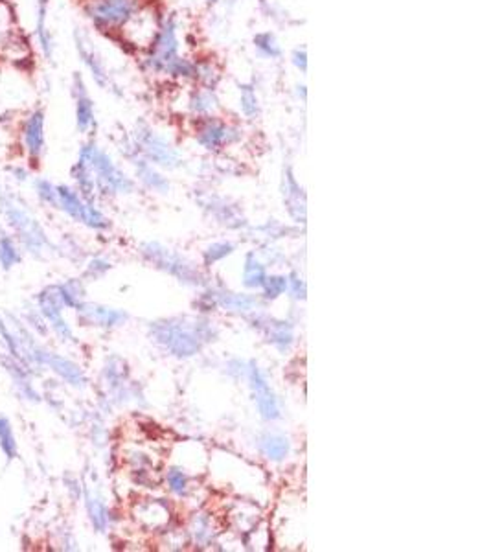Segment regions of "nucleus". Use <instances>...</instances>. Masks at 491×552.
I'll use <instances>...</instances> for the list:
<instances>
[{
  "label": "nucleus",
  "mask_w": 491,
  "mask_h": 552,
  "mask_svg": "<svg viewBox=\"0 0 491 552\" xmlns=\"http://www.w3.org/2000/svg\"><path fill=\"white\" fill-rule=\"evenodd\" d=\"M79 158L88 164L96 181V190L102 194H131L135 184L120 168L112 163V158L97 148L94 140H88L79 151Z\"/></svg>",
  "instance_id": "1"
},
{
  "label": "nucleus",
  "mask_w": 491,
  "mask_h": 552,
  "mask_svg": "<svg viewBox=\"0 0 491 552\" xmlns=\"http://www.w3.org/2000/svg\"><path fill=\"white\" fill-rule=\"evenodd\" d=\"M136 13V0H88L85 4V17L100 32L124 28L135 19Z\"/></svg>",
  "instance_id": "2"
},
{
  "label": "nucleus",
  "mask_w": 491,
  "mask_h": 552,
  "mask_svg": "<svg viewBox=\"0 0 491 552\" xmlns=\"http://www.w3.org/2000/svg\"><path fill=\"white\" fill-rule=\"evenodd\" d=\"M208 328L203 324H175V322H166V324H155L153 334L155 339L164 344L170 352L175 356H194L201 348L203 341H208L206 335Z\"/></svg>",
  "instance_id": "3"
},
{
  "label": "nucleus",
  "mask_w": 491,
  "mask_h": 552,
  "mask_svg": "<svg viewBox=\"0 0 491 552\" xmlns=\"http://www.w3.org/2000/svg\"><path fill=\"white\" fill-rule=\"evenodd\" d=\"M19 142L30 166H39L47 148V111L33 107L24 114L19 127Z\"/></svg>",
  "instance_id": "4"
},
{
  "label": "nucleus",
  "mask_w": 491,
  "mask_h": 552,
  "mask_svg": "<svg viewBox=\"0 0 491 552\" xmlns=\"http://www.w3.org/2000/svg\"><path fill=\"white\" fill-rule=\"evenodd\" d=\"M179 57V39H177V24L173 19L166 23L155 33L151 48L144 59L146 69L155 74H166L170 65Z\"/></svg>",
  "instance_id": "5"
},
{
  "label": "nucleus",
  "mask_w": 491,
  "mask_h": 552,
  "mask_svg": "<svg viewBox=\"0 0 491 552\" xmlns=\"http://www.w3.org/2000/svg\"><path fill=\"white\" fill-rule=\"evenodd\" d=\"M2 204H4V213L8 223L11 225V228L17 233L23 245L26 247L32 254H39L45 247H48L47 234H45L41 225H39L28 212H24L20 206H17L10 197H4Z\"/></svg>",
  "instance_id": "6"
},
{
  "label": "nucleus",
  "mask_w": 491,
  "mask_h": 552,
  "mask_svg": "<svg viewBox=\"0 0 491 552\" xmlns=\"http://www.w3.org/2000/svg\"><path fill=\"white\" fill-rule=\"evenodd\" d=\"M135 146L136 153H142V157L148 163H153L162 168H177L181 164L179 151L172 144H167L166 140L157 135L153 129H149L148 126H140L136 129Z\"/></svg>",
  "instance_id": "7"
},
{
  "label": "nucleus",
  "mask_w": 491,
  "mask_h": 552,
  "mask_svg": "<svg viewBox=\"0 0 491 552\" xmlns=\"http://www.w3.org/2000/svg\"><path fill=\"white\" fill-rule=\"evenodd\" d=\"M70 94H72L76 107V127H78L79 133L87 135V133L96 129V107H94V100L88 94L87 83H85L81 72L72 74Z\"/></svg>",
  "instance_id": "8"
},
{
  "label": "nucleus",
  "mask_w": 491,
  "mask_h": 552,
  "mask_svg": "<svg viewBox=\"0 0 491 552\" xmlns=\"http://www.w3.org/2000/svg\"><path fill=\"white\" fill-rule=\"evenodd\" d=\"M74 45L79 59H81V63H83L88 72H90L94 83L100 88H111V76H109V70H107L105 63H103L102 54L96 50V47H94L87 33L81 32L79 28L74 30Z\"/></svg>",
  "instance_id": "9"
},
{
  "label": "nucleus",
  "mask_w": 491,
  "mask_h": 552,
  "mask_svg": "<svg viewBox=\"0 0 491 552\" xmlns=\"http://www.w3.org/2000/svg\"><path fill=\"white\" fill-rule=\"evenodd\" d=\"M39 304V313L42 315V319L48 320V324L54 328L57 335H59L63 341H72V329L66 324V320L63 319V298L59 295V288L57 286H48V288L42 289L37 297Z\"/></svg>",
  "instance_id": "10"
},
{
  "label": "nucleus",
  "mask_w": 491,
  "mask_h": 552,
  "mask_svg": "<svg viewBox=\"0 0 491 552\" xmlns=\"http://www.w3.org/2000/svg\"><path fill=\"white\" fill-rule=\"evenodd\" d=\"M195 136H197V142H199L204 149L218 151V149L227 148V146L237 142V140L241 139V131L239 127L206 117V120H203V124L199 126Z\"/></svg>",
  "instance_id": "11"
},
{
  "label": "nucleus",
  "mask_w": 491,
  "mask_h": 552,
  "mask_svg": "<svg viewBox=\"0 0 491 552\" xmlns=\"http://www.w3.org/2000/svg\"><path fill=\"white\" fill-rule=\"evenodd\" d=\"M35 365H47L48 368H52V370L56 372L61 380H65L69 385L72 387L85 385L83 370H81L76 363L61 358V356H57V353L48 352V350L41 348V346H37V350H35Z\"/></svg>",
  "instance_id": "12"
},
{
  "label": "nucleus",
  "mask_w": 491,
  "mask_h": 552,
  "mask_svg": "<svg viewBox=\"0 0 491 552\" xmlns=\"http://www.w3.org/2000/svg\"><path fill=\"white\" fill-rule=\"evenodd\" d=\"M249 377H251L252 389H254L256 396V405L260 409L261 416H264L265 420H276V418H280L278 401H276L274 394L271 392L269 383L261 376V372L258 370V367L252 365L251 370H249Z\"/></svg>",
  "instance_id": "13"
},
{
  "label": "nucleus",
  "mask_w": 491,
  "mask_h": 552,
  "mask_svg": "<svg viewBox=\"0 0 491 552\" xmlns=\"http://www.w3.org/2000/svg\"><path fill=\"white\" fill-rule=\"evenodd\" d=\"M79 319L90 326H102V328H112L122 324L127 319L124 311L111 310V307L97 306V304H81L78 307Z\"/></svg>",
  "instance_id": "14"
},
{
  "label": "nucleus",
  "mask_w": 491,
  "mask_h": 552,
  "mask_svg": "<svg viewBox=\"0 0 491 552\" xmlns=\"http://www.w3.org/2000/svg\"><path fill=\"white\" fill-rule=\"evenodd\" d=\"M48 2L50 0H37V17H35V39H37L39 50H41L42 57L52 63L54 61V54H56V41L52 35L50 28H48Z\"/></svg>",
  "instance_id": "15"
},
{
  "label": "nucleus",
  "mask_w": 491,
  "mask_h": 552,
  "mask_svg": "<svg viewBox=\"0 0 491 552\" xmlns=\"http://www.w3.org/2000/svg\"><path fill=\"white\" fill-rule=\"evenodd\" d=\"M144 254L148 256L149 260L155 262L158 267H162V269L170 271V273H173V274H179V276L184 280L190 278V274H191L190 267L182 264L181 258L173 256L172 252L166 251V249H162V247L157 245V243H149V245H146Z\"/></svg>",
  "instance_id": "16"
},
{
  "label": "nucleus",
  "mask_w": 491,
  "mask_h": 552,
  "mask_svg": "<svg viewBox=\"0 0 491 552\" xmlns=\"http://www.w3.org/2000/svg\"><path fill=\"white\" fill-rule=\"evenodd\" d=\"M2 363H4L6 370L10 372L11 380L15 381V385H17V389H19L20 394H23L26 399H30V401H39V394H37V390L33 389L32 380H30L28 368L24 367L23 363L17 361L15 358H11V359L2 358Z\"/></svg>",
  "instance_id": "17"
},
{
  "label": "nucleus",
  "mask_w": 491,
  "mask_h": 552,
  "mask_svg": "<svg viewBox=\"0 0 491 552\" xmlns=\"http://www.w3.org/2000/svg\"><path fill=\"white\" fill-rule=\"evenodd\" d=\"M57 188V209H61L66 216H70L76 221H81V212H83L85 201L81 199V195L70 188V186L59 184Z\"/></svg>",
  "instance_id": "18"
},
{
  "label": "nucleus",
  "mask_w": 491,
  "mask_h": 552,
  "mask_svg": "<svg viewBox=\"0 0 491 552\" xmlns=\"http://www.w3.org/2000/svg\"><path fill=\"white\" fill-rule=\"evenodd\" d=\"M190 109L191 112L199 114V117H210L215 112L219 107V100L213 93V88H197L190 96Z\"/></svg>",
  "instance_id": "19"
},
{
  "label": "nucleus",
  "mask_w": 491,
  "mask_h": 552,
  "mask_svg": "<svg viewBox=\"0 0 491 552\" xmlns=\"http://www.w3.org/2000/svg\"><path fill=\"white\" fill-rule=\"evenodd\" d=\"M135 170H136V175H138V179L142 182H144L148 188H151V190L155 192H167V188H170V182L164 179L160 173L155 170L153 166H151V163H148L146 158H135Z\"/></svg>",
  "instance_id": "20"
},
{
  "label": "nucleus",
  "mask_w": 491,
  "mask_h": 552,
  "mask_svg": "<svg viewBox=\"0 0 491 552\" xmlns=\"http://www.w3.org/2000/svg\"><path fill=\"white\" fill-rule=\"evenodd\" d=\"M285 188H283V195H285V203L289 206V212L295 216L297 219H304V216L300 213V210L304 212V206H306V201H304V194H302L300 186L295 181L291 170L285 172Z\"/></svg>",
  "instance_id": "21"
},
{
  "label": "nucleus",
  "mask_w": 491,
  "mask_h": 552,
  "mask_svg": "<svg viewBox=\"0 0 491 552\" xmlns=\"http://www.w3.org/2000/svg\"><path fill=\"white\" fill-rule=\"evenodd\" d=\"M260 450L267 459L283 460L289 455V442L280 435H265L260 440Z\"/></svg>",
  "instance_id": "22"
},
{
  "label": "nucleus",
  "mask_w": 491,
  "mask_h": 552,
  "mask_svg": "<svg viewBox=\"0 0 491 552\" xmlns=\"http://www.w3.org/2000/svg\"><path fill=\"white\" fill-rule=\"evenodd\" d=\"M85 505H87V514L90 517V523H93L94 529L97 532H103L107 529V524H109V512H107V506L103 505L97 497H94L93 493H88L85 495Z\"/></svg>",
  "instance_id": "23"
},
{
  "label": "nucleus",
  "mask_w": 491,
  "mask_h": 552,
  "mask_svg": "<svg viewBox=\"0 0 491 552\" xmlns=\"http://www.w3.org/2000/svg\"><path fill=\"white\" fill-rule=\"evenodd\" d=\"M239 107L241 112L249 120H254V118L260 117V100H258V94H256L252 85H239Z\"/></svg>",
  "instance_id": "24"
},
{
  "label": "nucleus",
  "mask_w": 491,
  "mask_h": 552,
  "mask_svg": "<svg viewBox=\"0 0 491 552\" xmlns=\"http://www.w3.org/2000/svg\"><path fill=\"white\" fill-rule=\"evenodd\" d=\"M254 47L260 52V56L267 57V59H280L282 57V47H280L276 35L271 32L256 33Z\"/></svg>",
  "instance_id": "25"
},
{
  "label": "nucleus",
  "mask_w": 491,
  "mask_h": 552,
  "mask_svg": "<svg viewBox=\"0 0 491 552\" xmlns=\"http://www.w3.org/2000/svg\"><path fill=\"white\" fill-rule=\"evenodd\" d=\"M15 33H17V26H15L13 10L6 0H0V52Z\"/></svg>",
  "instance_id": "26"
},
{
  "label": "nucleus",
  "mask_w": 491,
  "mask_h": 552,
  "mask_svg": "<svg viewBox=\"0 0 491 552\" xmlns=\"http://www.w3.org/2000/svg\"><path fill=\"white\" fill-rule=\"evenodd\" d=\"M0 451L4 453L8 460L17 459L19 451H17V440H15L13 427L8 418L0 416Z\"/></svg>",
  "instance_id": "27"
},
{
  "label": "nucleus",
  "mask_w": 491,
  "mask_h": 552,
  "mask_svg": "<svg viewBox=\"0 0 491 552\" xmlns=\"http://www.w3.org/2000/svg\"><path fill=\"white\" fill-rule=\"evenodd\" d=\"M23 256H20L19 247L15 245V242L10 236L0 237V265L2 269L10 271L15 265H19Z\"/></svg>",
  "instance_id": "28"
},
{
  "label": "nucleus",
  "mask_w": 491,
  "mask_h": 552,
  "mask_svg": "<svg viewBox=\"0 0 491 552\" xmlns=\"http://www.w3.org/2000/svg\"><path fill=\"white\" fill-rule=\"evenodd\" d=\"M267 278L265 274V267L256 260L254 254L247 256L245 271H243V280H245L247 288H261Z\"/></svg>",
  "instance_id": "29"
},
{
  "label": "nucleus",
  "mask_w": 491,
  "mask_h": 552,
  "mask_svg": "<svg viewBox=\"0 0 491 552\" xmlns=\"http://www.w3.org/2000/svg\"><path fill=\"white\" fill-rule=\"evenodd\" d=\"M57 288H59V295L66 307L78 310L83 304V288H81V283L78 280H69V282L61 283Z\"/></svg>",
  "instance_id": "30"
},
{
  "label": "nucleus",
  "mask_w": 491,
  "mask_h": 552,
  "mask_svg": "<svg viewBox=\"0 0 491 552\" xmlns=\"http://www.w3.org/2000/svg\"><path fill=\"white\" fill-rule=\"evenodd\" d=\"M81 223H85L90 228H96V230H102V228L109 227V219L94 206L93 201H85L83 212H81Z\"/></svg>",
  "instance_id": "31"
},
{
  "label": "nucleus",
  "mask_w": 491,
  "mask_h": 552,
  "mask_svg": "<svg viewBox=\"0 0 491 552\" xmlns=\"http://www.w3.org/2000/svg\"><path fill=\"white\" fill-rule=\"evenodd\" d=\"M33 188H35V194L41 199V203L57 209V188L48 179H37Z\"/></svg>",
  "instance_id": "32"
},
{
  "label": "nucleus",
  "mask_w": 491,
  "mask_h": 552,
  "mask_svg": "<svg viewBox=\"0 0 491 552\" xmlns=\"http://www.w3.org/2000/svg\"><path fill=\"white\" fill-rule=\"evenodd\" d=\"M269 341L280 348H285L292 341L291 328L285 326V322H278V324L269 326Z\"/></svg>",
  "instance_id": "33"
},
{
  "label": "nucleus",
  "mask_w": 491,
  "mask_h": 552,
  "mask_svg": "<svg viewBox=\"0 0 491 552\" xmlns=\"http://www.w3.org/2000/svg\"><path fill=\"white\" fill-rule=\"evenodd\" d=\"M289 286V280L285 276H267L261 288L265 289V297L276 298L280 297Z\"/></svg>",
  "instance_id": "34"
},
{
  "label": "nucleus",
  "mask_w": 491,
  "mask_h": 552,
  "mask_svg": "<svg viewBox=\"0 0 491 552\" xmlns=\"http://www.w3.org/2000/svg\"><path fill=\"white\" fill-rule=\"evenodd\" d=\"M167 484H170V490H172L173 493L182 495V493H186V490H188V477H186L184 471L173 468L167 471Z\"/></svg>",
  "instance_id": "35"
},
{
  "label": "nucleus",
  "mask_w": 491,
  "mask_h": 552,
  "mask_svg": "<svg viewBox=\"0 0 491 552\" xmlns=\"http://www.w3.org/2000/svg\"><path fill=\"white\" fill-rule=\"evenodd\" d=\"M0 344L6 352L10 353L11 358L17 359V344H15V337L11 334V329L6 326L4 319L0 317Z\"/></svg>",
  "instance_id": "36"
},
{
  "label": "nucleus",
  "mask_w": 491,
  "mask_h": 552,
  "mask_svg": "<svg viewBox=\"0 0 491 552\" xmlns=\"http://www.w3.org/2000/svg\"><path fill=\"white\" fill-rule=\"evenodd\" d=\"M221 304L230 310H251L254 306V298L243 297V295H227L221 298Z\"/></svg>",
  "instance_id": "37"
},
{
  "label": "nucleus",
  "mask_w": 491,
  "mask_h": 552,
  "mask_svg": "<svg viewBox=\"0 0 491 552\" xmlns=\"http://www.w3.org/2000/svg\"><path fill=\"white\" fill-rule=\"evenodd\" d=\"M232 251H234V245H230V243H215V245H212L208 251L204 252V260H206V264H213V262L221 260V258L230 254Z\"/></svg>",
  "instance_id": "38"
},
{
  "label": "nucleus",
  "mask_w": 491,
  "mask_h": 552,
  "mask_svg": "<svg viewBox=\"0 0 491 552\" xmlns=\"http://www.w3.org/2000/svg\"><path fill=\"white\" fill-rule=\"evenodd\" d=\"M291 57H292V65L297 66L298 70H302V72L306 74V72H307V54H306V50H304V48H302V50H300V48H297V50L292 52Z\"/></svg>",
  "instance_id": "39"
},
{
  "label": "nucleus",
  "mask_w": 491,
  "mask_h": 552,
  "mask_svg": "<svg viewBox=\"0 0 491 552\" xmlns=\"http://www.w3.org/2000/svg\"><path fill=\"white\" fill-rule=\"evenodd\" d=\"M109 267H111V265L107 264V262L93 260V262H90V264H88L87 274H94V276H102L103 273H107V271H109Z\"/></svg>",
  "instance_id": "40"
},
{
  "label": "nucleus",
  "mask_w": 491,
  "mask_h": 552,
  "mask_svg": "<svg viewBox=\"0 0 491 552\" xmlns=\"http://www.w3.org/2000/svg\"><path fill=\"white\" fill-rule=\"evenodd\" d=\"M292 286V293H295V297L300 298L304 297V293H306V286H304V282H300V278H297V276H292V280H289Z\"/></svg>",
  "instance_id": "41"
},
{
  "label": "nucleus",
  "mask_w": 491,
  "mask_h": 552,
  "mask_svg": "<svg viewBox=\"0 0 491 552\" xmlns=\"http://www.w3.org/2000/svg\"><path fill=\"white\" fill-rule=\"evenodd\" d=\"M10 172H11V175H13V179H17V181H20V182L28 179V170H26V168L11 166Z\"/></svg>",
  "instance_id": "42"
},
{
  "label": "nucleus",
  "mask_w": 491,
  "mask_h": 552,
  "mask_svg": "<svg viewBox=\"0 0 491 552\" xmlns=\"http://www.w3.org/2000/svg\"><path fill=\"white\" fill-rule=\"evenodd\" d=\"M206 2H208V4H213V2H218V0H206Z\"/></svg>",
  "instance_id": "43"
}]
</instances>
